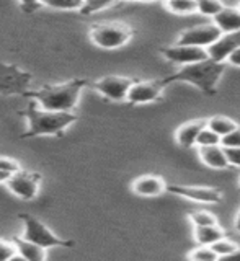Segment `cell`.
<instances>
[{"mask_svg":"<svg viewBox=\"0 0 240 261\" xmlns=\"http://www.w3.org/2000/svg\"><path fill=\"white\" fill-rule=\"evenodd\" d=\"M224 70H226V62L212 61L209 57V59L201 61V62L183 65L178 72H175L173 75L163 79L160 82L163 87L173 84V82H183V84L198 87L200 90H203L206 95H214Z\"/></svg>","mask_w":240,"mask_h":261,"instance_id":"6da1fadb","label":"cell"},{"mask_svg":"<svg viewBox=\"0 0 240 261\" xmlns=\"http://www.w3.org/2000/svg\"><path fill=\"white\" fill-rule=\"evenodd\" d=\"M25 116L28 119V130L25 137L35 136H56L74 124L77 116L72 111H51L36 106L31 101L28 110L25 111Z\"/></svg>","mask_w":240,"mask_h":261,"instance_id":"7a4b0ae2","label":"cell"},{"mask_svg":"<svg viewBox=\"0 0 240 261\" xmlns=\"http://www.w3.org/2000/svg\"><path fill=\"white\" fill-rule=\"evenodd\" d=\"M85 87L84 80H72L61 85H46L38 92L30 93L44 110L51 111H72L79 103L82 88Z\"/></svg>","mask_w":240,"mask_h":261,"instance_id":"3957f363","label":"cell"},{"mask_svg":"<svg viewBox=\"0 0 240 261\" xmlns=\"http://www.w3.org/2000/svg\"><path fill=\"white\" fill-rule=\"evenodd\" d=\"M132 36V30L126 23L121 21H106L97 23L90 30V39L98 47L103 49H118L123 47Z\"/></svg>","mask_w":240,"mask_h":261,"instance_id":"277c9868","label":"cell"},{"mask_svg":"<svg viewBox=\"0 0 240 261\" xmlns=\"http://www.w3.org/2000/svg\"><path fill=\"white\" fill-rule=\"evenodd\" d=\"M20 219L25 222V233L23 239H27L30 242H35L44 248H53V247H72V242L62 240L54 232H51L49 228L39 222L36 217H33L30 214H20Z\"/></svg>","mask_w":240,"mask_h":261,"instance_id":"5b68a950","label":"cell"},{"mask_svg":"<svg viewBox=\"0 0 240 261\" xmlns=\"http://www.w3.org/2000/svg\"><path fill=\"white\" fill-rule=\"evenodd\" d=\"M221 36L222 31L216 23H204L181 31L177 39V44H189V46H200L208 49Z\"/></svg>","mask_w":240,"mask_h":261,"instance_id":"8992f818","label":"cell"},{"mask_svg":"<svg viewBox=\"0 0 240 261\" xmlns=\"http://www.w3.org/2000/svg\"><path fill=\"white\" fill-rule=\"evenodd\" d=\"M31 84V75L20 70L16 65L0 64V95L27 93Z\"/></svg>","mask_w":240,"mask_h":261,"instance_id":"52a82bcc","label":"cell"},{"mask_svg":"<svg viewBox=\"0 0 240 261\" xmlns=\"http://www.w3.org/2000/svg\"><path fill=\"white\" fill-rule=\"evenodd\" d=\"M162 56L167 61L173 64H180V65H189V64H196L209 59V53L206 47L200 46H189V44H173L169 47L162 49Z\"/></svg>","mask_w":240,"mask_h":261,"instance_id":"ba28073f","label":"cell"},{"mask_svg":"<svg viewBox=\"0 0 240 261\" xmlns=\"http://www.w3.org/2000/svg\"><path fill=\"white\" fill-rule=\"evenodd\" d=\"M7 186L13 194L25 201H31L36 198L39 190V175L30 173V171L18 170L7 179Z\"/></svg>","mask_w":240,"mask_h":261,"instance_id":"9c48e42d","label":"cell"},{"mask_svg":"<svg viewBox=\"0 0 240 261\" xmlns=\"http://www.w3.org/2000/svg\"><path fill=\"white\" fill-rule=\"evenodd\" d=\"M167 191L172 194L181 196L200 204H218L222 201V194L216 188L206 186H185V185H167Z\"/></svg>","mask_w":240,"mask_h":261,"instance_id":"30bf717a","label":"cell"},{"mask_svg":"<svg viewBox=\"0 0 240 261\" xmlns=\"http://www.w3.org/2000/svg\"><path fill=\"white\" fill-rule=\"evenodd\" d=\"M136 80L129 77H119V75H108L98 80L95 84V88L98 93H102L105 98L111 101H126L128 93Z\"/></svg>","mask_w":240,"mask_h":261,"instance_id":"8fae6325","label":"cell"},{"mask_svg":"<svg viewBox=\"0 0 240 261\" xmlns=\"http://www.w3.org/2000/svg\"><path fill=\"white\" fill-rule=\"evenodd\" d=\"M163 85L160 80L155 82H134L128 93V100L132 105L140 103H152L160 100Z\"/></svg>","mask_w":240,"mask_h":261,"instance_id":"7c38bea8","label":"cell"},{"mask_svg":"<svg viewBox=\"0 0 240 261\" xmlns=\"http://www.w3.org/2000/svg\"><path fill=\"white\" fill-rule=\"evenodd\" d=\"M240 47V31L222 33V36L208 47L209 57L218 62H227L229 56Z\"/></svg>","mask_w":240,"mask_h":261,"instance_id":"4fadbf2b","label":"cell"},{"mask_svg":"<svg viewBox=\"0 0 240 261\" xmlns=\"http://www.w3.org/2000/svg\"><path fill=\"white\" fill-rule=\"evenodd\" d=\"M132 191L144 198H155L167 191V183L163 178L155 175H144L132 181Z\"/></svg>","mask_w":240,"mask_h":261,"instance_id":"5bb4252c","label":"cell"},{"mask_svg":"<svg viewBox=\"0 0 240 261\" xmlns=\"http://www.w3.org/2000/svg\"><path fill=\"white\" fill-rule=\"evenodd\" d=\"M208 126V121L204 119H196V121H189L181 124L177 133H175V141L180 147H185V149H189V147H195L198 136H200L201 130Z\"/></svg>","mask_w":240,"mask_h":261,"instance_id":"9a60e30c","label":"cell"},{"mask_svg":"<svg viewBox=\"0 0 240 261\" xmlns=\"http://www.w3.org/2000/svg\"><path fill=\"white\" fill-rule=\"evenodd\" d=\"M198 157H200V160L206 167L212 170H222L229 167L226 149L221 144L209 147H198Z\"/></svg>","mask_w":240,"mask_h":261,"instance_id":"2e32d148","label":"cell"},{"mask_svg":"<svg viewBox=\"0 0 240 261\" xmlns=\"http://www.w3.org/2000/svg\"><path fill=\"white\" fill-rule=\"evenodd\" d=\"M212 23H216L222 33L240 31V8L224 7V10L212 18Z\"/></svg>","mask_w":240,"mask_h":261,"instance_id":"e0dca14e","label":"cell"},{"mask_svg":"<svg viewBox=\"0 0 240 261\" xmlns=\"http://www.w3.org/2000/svg\"><path fill=\"white\" fill-rule=\"evenodd\" d=\"M16 245V250L21 255L23 259L28 261H43L46 258V248L41 247V245L30 242L27 239H15L13 240Z\"/></svg>","mask_w":240,"mask_h":261,"instance_id":"ac0fdd59","label":"cell"},{"mask_svg":"<svg viewBox=\"0 0 240 261\" xmlns=\"http://www.w3.org/2000/svg\"><path fill=\"white\" fill-rule=\"evenodd\" d=\"M193 235H195V240L198 242V245H211L214 242L221 240L222 237H226L224 230L218 225H203V227H195L193 230Z\"/></svg>","mask_w":240,"mask_h":261,"instance_id":"d6986e66","label":"cell"},{"mask_svg":"<svg viewBox=\"0 0 240 261\" xmlns=\"http://www.w3.org/2000/svg\"><path fill=\"white\" fill-rule=\"evenodd\" d=\"M165 8L177 15H193L198 12L196 0H165Z\"/></svg>","mask_w":240,"mask_h":261,"instance_id":"ffe728a7","label":"cell"},{"mask_svg":"<svg viewBox=\"0 0 240 261\" xmlns=\"http://www.w3.org/2000/svg\"><path fill=\"white\" fill-rule=\"evenodd\" d=\"M238 124L235 121H232L230 118L226 116H214L208 119V127H211L214 133H218L221 137H224L226 134H229L230 130H234Z\"/></svg>","mask_w":240,"mask_h":261,"instance_id":"44dd1931","label":"cell"},{"mask_svg":"<svg viewBox=\"0 0 240 261\" xmlns=\"http://www.w3.org/2000/svg\"><path fill=\"white\" fill-rule=\"evenodd\" d=\"M211 248L216 251V255L219 258H230V256H234L235 253L240 250L238 245L235 242H232V240H229L227 237H222L221 240L214 242L211 245Z\"/></svg>","mask_w":240,"mask_h":261,"instance_id":"7402d4cb","label":"cell"},{"mask_svg":"<svg viewBox=\"0 0 240 261\" xmlns=\"http://www.w3.org/2000/svg\"><path fill=\"white\" fill-rule=\"evenodd\" d=\"M85 0H41V5L54 10H82Z\"/></svg>","mask_w":240,"mask_h":261,"instance_id":"603a6c76","label":"cell"},{"mask_svg":"<svg viewBox=\"0 0 240 261\" xmlns=\"http://www.w3.org/2000/svg\"><path fill=\"white\" fill-rule=\"evenodd\" d=\"M196 4H198V12L204 16H211V18L221 13L226 7L221 0H196Z\"/></svg>","mask_w":240,"mask_h":261,"instance_id":"cb8c5ba5","label":"cell"},{"mask_svg":"<svg viewBox=\"0 0 240 261\" xmlns=\"http://www.w3.org/2000/svg\"><path fill=\"white\" fill-rule=\"evenodd\" d=\"M188 259H191V261H216V259H219V256L216 255V251H214L211 247H208V245H198L195 250L189 251Z\"/></svg>","mask_w":240,"mask_h":261,"instance_id":"d4e9b609","label":"cell"},{"mask_svg":"<svg viewBox=\"0 0 240 261\" xmlns=\"http://www.w3.org/2000/svg\"><path fill=\"white\" fill-rule=\"evenodd\" d=\"M189 222L193 224V227H203V225H218L216 216H212L208 211H195L188 216Z\"/></svg>","mask_w":240,"mask_h":261,"instance_id":"484cf974","label":"cell"},{"mask_svg":"<svg viewBox=\"0 0 240 261\" xmlns=\"http://www.w3.org/2000/svg\"><path fill=\"white\" fill-rule=\"evenodd\" d=\"M222 141V137L218 134V133H214V130L211 127L206 126L200 136H198V141H196V147H209V145H219Z\"/></svg>","mask_w":240,"mask_h":261,"instance_id":"4316f807","label":"cell"},{"mask_svg":"<svg viewBox=\"0 0 240 261\" xmlns=\"http://www.w3.org/2000/svg\"><path fill=\"white\" fill-rule=\"evenodd\" d=\"M114 2H116V0H85V4H84V7H82L80 13L90 15V13H95V12H100V10H106V8L114 5Z\"/></svg>","mask_w":240,"mask_h":261,"instance_id":"83f0119b","label":"cell"},{"mask_svg":"<svg viewBox=\"0 0 240 261\" xmlns=\"http://www.w3.org/2000/svg\"><path fill=\"white\" fill-rule=\"evenodd\" d=\"M18 250H16V245L15 242H4L0 240V261H7V259H12Z\"/></svg>","mask_w":240,"mask_h":261,"instance_id":"f1b7e54d","label":"cell"},{"mask_svg":"<svg viewBox=\"0 0 240 261\" xmlns=\"http://www.w3.org/2000/svg\"><path fill=\"white\" fill-rule=\"evenodd\" d=\"M222 147H240V126H237L234 130H230L221 141Z\"/></svg>","mask_w":240,"mask_h":261,"instance_id":"f546056e","label":"cell"},{"mask_svg":"<svg viewBox=\"0 0 240 261\" xmlns=\"http://www.w3.org/2000/svg\"><path fill=\"white\" fill-rule=\"evenodd\" d=\"M0 170L7 171V173H10V175H13V173H16V171L21 170V168L18 165V162H15L13 159L0 157Z\"/></svg>","mask_w":240,"mask_h":261,"instance_id":"4dcf8cb0","label":"cell"},{"mask_svg":"<svg viewBox=\"0 0 240 261\" xmlns=\"http://www.w3.org/2000/svg\"><path fill=\"white\" fill-rule=\"evenodd\" d=\"M224 149H226L229 165L240 168V147H224Z\"/></svg>","mask_w":240,"mask_h":261,"instance_id":"1f68e13d","label":"cell"},{"mask_svg":"<svg viewBox=\"0 0 240 261\" xmlns=\"http://www.w3.org/2000/svg\"><path fill=\"white\" fill-rule=\"evenodd\" d=\"M25 10H35L38 5H41V0H20Z\"/></svg>","mask_w":240,"mask_h":261,"instance_id":"d6a6232c","label":"cell"},{"mask_svg":"<svg viewBox=\"0 0 240 261\" xmlns=\"http://www.w3.org/2000/svg\"><path fill=\"white\" fill-rule=\"evenodd\" d=\"M227 64H230V65H235V67H240V47L237 49L235 53H232V54L229 56Z\"/></svg>","mask_w":240,"mask_h":261,"instance_id":"836d02e7","label":"cell"},{"mask_svg":"<svg viewBox=\"0 0 240 261\" xmlns=\"http://www.w3.org/2000/svg\"><path fill=\"white\" fill-rule=\"evenodd\" d=\"M8 178H10V173H7V171L0 170V183H7Z\"/></svg>","mask_w":240,"mask_h":261,"instance_id":"e575fe53","label":"cell"},{"mask_svg":"<svg viewBox=\"0 0 240 261\" xmlns=\"http://www.w3.org/2000/svg\"><path fill=\"white\" fill-rule=\"evenodd\" d=\"M235 230L240 232V209L237 212V217H235Z\"/></svg>","mask_w":240,"mask_h":261,"instance_id":"d590c367","label":"cell"},{"mask_svg":"<svg viewBox=\"0 0 240 261\" xmlns=\"http://www.w3.org/2000/svg\"><path fill=\"white\" fill-rule=\"evenodd\" d=\"M136 2H140V4H151V2H157V0H136Z\"/></svg>","mask_w":240,"mask_h":261,"instance_id":"8d00e7d4","label":"cell"},{"mask_svg":"<svg viewBox=\"0 0 240 261\" xmlns=\"http://www.w3.org/2000/svg\"><path fill=\"white\" fill-rule=\"evenodd\" d=\"M121 2H128V0H121Z\"/></svg>","mask_w":240,"mask_h":261,"instance_id":"74e56055","label":"cell"},{"mask_svg":"<svg viewBox=\"0 0 240 261\" xmlns=\"http://www.w3.org/2000/svg\"><path fill=\"white\" fill-rule=\"evenodd\" d=\"M238 8H240V4H238Z\"/></svg>","mask_w":240,"mask_h":261,"instance_id":"f35d334b","label":"cell"}]
</instances>
